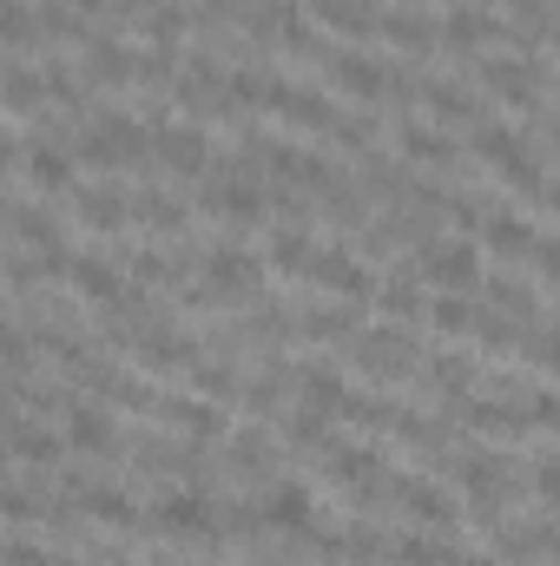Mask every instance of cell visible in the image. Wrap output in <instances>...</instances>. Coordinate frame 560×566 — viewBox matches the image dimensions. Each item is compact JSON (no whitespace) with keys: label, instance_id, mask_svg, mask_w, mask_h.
I'll use <instances>...</instances> for the list:
<instances>
[{"label":"cell","instance_id":"1","mask_svg":"<svg viewBox=\"0 0 560 566\" xmlns=\"http://www.w3.org/2000/svg\"><path fill=\"white\" fill-rule=\"evenodd\" d=\"M152 151H158V133L139 126L133 113H100L80 133V158H93V165H145Z\"/></svg>","mask_w":560,"mask_h":566},{"label":"cell","instance_id":"2","mask_svg":"<svg viewBox=\"0 0 560 566\" xmlns=\"http://www.w3.org/2000/svg\"><path fill=\"white\" fill-rule=\"evenodd\" d=\"M416 271L442 296H475V283H481V244L475 238H435L416 258Z\"/></svg>","mask_w":560,"mask_h":566},{"label":"cell","instance_id":"3","mask_svg":"<svg viewBox=\"0 0 560 566\" xmlns=\"http://www.w3.org/2000/svg\"><path fill=\"white\" fill-rule=\"evenodd\" d=\"M152 521H158L172 541H218V527H225V514H218V501H211L205 488H172Z\"/></svg>","mask_w":560,"mask_h":566},{"label":"cell","instance_id":"4","mask_svg":"<svg viewBox=\"0 0 560 566\" xmlns=\"http://www.w3.org/2000/svg\"><path fill=\"white\" fill-rule=\"evenodd\" d=\"M310 283H323L330 296H350V303H363V296H376L383 283L370 277V264L350 251V244H323L317 251V264H310Z\"/></svg>","mask_w":560,"mask_h":566},{"label":"cell","instance_id":"5","mask_svg":"<svg viewBox=\"0 0 560 566\" xmlns=\"http://www.w3.org/2000/svg\"><path fill=\"white\" fill-rule=\"evenodd\" d=\"M330 86L343 93V99H383L390 93V66L376 60V53H363V46H343L336 60H330Z\"/></svg>","mask_w":560,"mask_h":566},{"label":"cell","instance_id":"6","mask_svg":"<svg viewBox=\"0 0 560 566\" xmlns=\"http://www.w3.org/2000/svg\"><path fill=\"white\" fill-rule=\"evenodd\" d=\"M60 434H66V448H80V454H113V448H120V422H113V409H100V402H73L66 422H60Z\"/></svg>","mask_w":560,"mask_h":566},{"label":"cell","instance_id":"7","mask_svg":"<svg viewBox=\"0 0 560 566\" xmlns=\"http://www.w3.org/2000/svg\"><path fill=\"white\" fill-rule=\"evenodd\" d=\"M211 211L231 218V224H258V218H265V185H258L251 171H225V178L211 185Z\"/></svg>","mask_w":560,"mask_h":566},{"label":"cell","instance_id":"8","mask_svg":"<svg viewBox=\"0 0 560 566\" xmlns=\"http://www.w3.org/2000/svg\"><path fill=\"white\" fill-rule=\"evenodd\" d=\"M396 488H403L396 501H403V514H409L416 527H435V534H448V527H455V514H462V507H455V501H448V494H442L435 481L409 474V481H396Z\"/></svg>","mask_w":560,"mask_h":566},{"label":"cell","instance_id":"9","mask_svg":"<svg viewBox=\"0 0 560 566\" xmlns=\"http://www.w3.org/2000/svg\"><path fill=\"white\" fill-rule=\"evenodd\" d=\"M265 521H271L278 534H310V527H317V494H310L303 481H278V488L265 494Z\"/></svg>","mask_w":560,"mask_h":566},{"label":"cell","instance_id":"10","mask_svg":"<svg viewBox=\"0 0 560 566\" xmlns=\"http://www.w3.org/2000/svg\"><path fill=\"white\" fill-rule=\"evenodd\" d=\"M258 277H265V264H258L251 251H238V244H218V251L205 258V283H211L218 296H245Z\"/></svg>","mask_w":560,"mask_h":566},{"label":"cell","instance_id":"11","mask_svg":"<svg viewBox=\"0 0 560 566\" xmlns=\"http://www.w3.org/2000/svg\"><path fill=\"white\" fill-rule=\"evenodd\" d=\"M66 283H73L86 303H106V310H120V303L133 296V290H126V277H120V264H106V258H73Z\"/></svg>","mask_w":560,"mask_h":566},{"label":"cell","instance_id":"12","mask_svg":"<svg viewBox=\"0 0 560 566\" xmlns=\"http://www.w3.org/2000/svg\"><path fill=\"white\" fill-rule=\"evenodd\" d=\"M158 158H165L178 178H198V171H211V139H205L198 126H165V133H158Z\"/></svg>","mask_w":560,"mask_h":566},{"label":"cell","instance_id":"13","mask_svg":"<svg viewBox=\"0 0 560 566\" xmlns=\"http://www.w3.org/2000/svg\"><path fill=\"white\" fill-rule=\"evenodd\" d=\"M323 461H330V481H343V488H356V494H370V488L383 481V454H376V448L336 441V448H323Z\"/></svg>","mask_w":560,"mask_h":566},{"label":"cell","instance_id":"14","mask_svg":"<svg viewBox=\"0 0 560 566\" xmlns=\"http://www.w3.org/2000/svg\"><path fill=\"white\" fill-rule=\"evenodd\" d=\"M20 165H27V185L33 191H73V151H60V145H27V151H13Z\"/></svg>","mask_w":560,"mask_h":566},{"label":"cell","instance_id":"15","mask_svg":"<svg viewBox=\"0 0 560 566\" xmlns=\"http://www.w3.org/2000/svg\"><path fill=\"white\" fill-rule=\"evenodd\" d=\"M481 86L495 93V99H535V66L528 60H515V53H495V60H481Z\"/></svg>","mask_w":560,"mask_h":566},{"label":"cell","instance_id":"16","mask_svg":"<svg viewBox=\"0 0 560 566\" xmlns=\"http://www.w3.org/2000/svg\"><path fill=\"white\" fill-rule=\"evenodd\" d=\"M488 40H495V20H488L481 7H468V0L442 20V46H448V53H481Z\"/></svg>","mask_w":560,"mask_h":566},{"label":"cell","instance_id":"17","mask_svg":"<svg viewBox=\"0 0 560 566\" xmlns=\"http://www.w3.org/2000/svg\"><path fill=\"white\" fill-rule=\"evenodd\" d=\"M317 20H330V27L350 33V40L383 33V7H376V0H317Z\"/></svg>","mask_w":560,"mask_h":566},{"label":"cell","instance_id":"18","mask_svg":"<svg viewBox=\"0 0 560 566\" xmlns=\"http://www.w3.org/2000/svg\"><path fill=\"white\" fill-rule=\"evenodd\" d=\"M60 448H66V434L27 422V416L13 422V461H20V468H53V461H60Z\"/></svg>","mask_w":560,"mask_h":566},{"label":"cell","instance_id":"19","mask_svg":"<svg viewBox=\"0 0 560 566\" xmlns=\"http://www.w3.org/2000/svg\"><path fill=\"white\" fill-rule=\"evenodd\" d=\"M225 99H231V106H271V113H278L283 80H265L258 66H231V80H225Z\"/></svg>","mask_w":560,"mask_h":566},{"label":"cell","instance_id":"20","mask_svg":"<svg viewBox=\"0 0 560 566\" xmlns=\"http://www.w3.org/2000/svg\"><path fill=\"white\" fill-rule=\"evenodd\" d=\"M73 211H80V224H93V231H126V218H133V205H126L120 191H80Z\"/></svg>","mask_w":560,"mask_h":566},{"label":"cell","instance_id":"21","mask_svg":"<svg viewBox=\"0 0 560 566\" xmlns=\"http://www.w3.org/2000/svg\"><path fill=\"white\" fill-rule=\"evenodd\" d=\"M317 238L310 231H283L278 244H271V271H283V277H310V264H317Z\"/></svg>","mask_w":560,"mask_h":566},{"label":"cell","instance_id":"22","mask_svg":"<svg viewBox=\"0 0 560 566\" xmlns=\"http://www.w3.org/2000/svg\"><path fill=\"white\" fill-rule=\"evenodd\" d=\"M448 541L435 534V527H409L403 541H396V566H448Z\"/></svg>","mask_w":560,"mask_h":566},{"label":"cell","instance_id":"23","mask_svg":"<svg viewBox=\"0 0 560 566\" xmlns=\"http://www.w3.org/2000/svg\"><path fill=\"white\" fill-rule=\"evenodd\" d=\"M73 507H80V514H93V521L133 527V501H126L120 488H80V494H73Z\"/></svg>","mask_w":560,"mask_h":566},{"label":"cell","instance_id":"24","mask_svg":"<svg viewBox=\"0 0 560 566\" xmlns=\"http://www.w3.org/2000/svg\"><path fill=\"white\" fill-rule=\"evenodd\" d=\"M278 113H283V119H297V126H336V106H330V99H317V93H303V86H290V80H283Z\"/></svg>","mask_w":560,"mask_h":566},{"label":"cell","instance_id":"25","mask_svg":"<svg viewBox=\"0 0 560 566\" xmlns=\"http://www.w3.org/2000/svg\"><path fill=\"white\" fill-rule=\"evenodd\" d=\"M383 33H390L396 46H409V53L435 40V27H428V13H416V7H390V13H383Z\"/></svg>","mask_w":560,"mask_h":566},{"label":"cell","instance_id":"26","mask_svg":"<svg viewBox=\"0 0 560 566\" xmlns=\"http://www.w3.org/2000/svg\"><path fill=\"white\" fill-rule=\"evenodd\" d=\"M462 488L481 494V501H501V494H508V468L488 461V454H475V461H462Z\"/></svg>","mask_w":560,"mask_h":566},{"label":"cell","instance_id":"27","mask_svg":"<svg viewBox=\"0 0 560 566\" xmlns=\"http://www.w3.org/2000/svg\"><path fill=\"white\" fill-rule=\"evenodd\" d=\"M488 251H501V258H521V251H535V231H528L515 211H501V218H488Z\"/></svg>","mask_w":560,"mask_h":566},{"label":"cell","instance_id":"28","mask_svg":"<svg viewBox=\"0 0 560 566\" xmlns=\"http://www.w3.org/2000/svg\"><path fill=\"white\" fill-rule=\"evenodd\" d=\"M350 396H343V376L336 369H310L303 376V409H323V416H336Z\"/></svg>","mask_w":560,"mask_h":566},{"label":"cell","instance_id":"29","mask_svg":"<svg viewBox=\"0 0 560 566\" xmlns=\"http://www.w3.org/2000/svg\"><path fill=\"white\" fill-rule=\"evenodd\" d=\"M403 158H416V165H448L455 145L442 139V133H428V126H403Z\"/></svg>","mask_w":560,"mask_h":566},{"label":"cell","instance_id":"30","mask_svg":"<svg viewBox=\"0 0 560 566\" xmlns=\"http://www.w3.org/2000/svg\"><path fill=\"white\" fill-rule=\"evenodd\" d=\"M428 323L448 329V336H468V329H475V303H468V296H435V303H428Z\"/></svg>","mask_w":560,"mask_h":566},{"label":"cell","instance_id":"31","mask_svg":"<svg viewBox=\"0 0 560 566\" xmlns=\"http://www.w3.org/2000/svg\"><path fill=\"white\" fill-rule=\"evenodd\" d=\"M0 40H7L13 53L33 40V13H27V0H7V7H0Z\"/></svg>","mask_w":560,"mask_h":566},{"label":"cell","instance_id":"32","mask_svg":"<svg viewBox=\"0 0 560 566\" xmlns=\"http://www.w3.org/2000/svg\"><path fill=\"white\" fill-rule=\"evenodd\" d=\"M376 296H383V310H390V316H422V296L409 290V277H390Z\"/></svg>","mask_w":560,"mask_h":566},{"label":"cell","instance_id":"33","mask_svg":"<svg viewBox=\"0 0 560 566\" xmlns=\"http://www.w3.org/2000/svg\"><path fill=\"white\" fill-rule=\"evenodd\" d=\"M172 416H178V422L191 428V434H218V428H225V416H218L211 402H178Z\"/></svg>","mask_w":560,"mask_h":566},{"label":"cell","instance_id":"34","mask_svg":"<svg viewBox=\"0 0 560 566\" xmlns=\"http://www.w3.org/2000/svg\"><path fill=\"white\" fill-rule=\"evenodd\" d=\"M133 211H139V218H152V224H165V231H178V224H185V218H178V205H172V198H152V191H145Z\"/></svg>","mask_w":560,"mask_h":566},{"label":"cell","instance_id":"35","mask_svg":"<svg viewBox=\"0 0 560 566\" xmlns=\"http://www.w3.org/2000/svg\"><path fill=\"white\" fill-rule=\"evenodd\" d=\"M535 271L548 283H560V231H548V238H535Z\"/></svg>","mask_w":560,"mask_h":566},{"label":"cell","instance_id":"36","mask_svg":"<svg viewBox=\"0 0 560 566\" xmlns=\"http://www.w3.org/2000/svg\"><path fill=\"white\" fill-rule=\"evenodd\" d=\"M535 488H541V501H548V507H560V454H548V461L535 468Z\"/></svg>","mask_w":560,"mask_h":566},{"label":"cell","instance_id":"37","mask_svg":"<svg viewBox=\"0 0 560 566\" xmlns=\"http://www.w3.org/2000/svg\"><path fill=\"white\" fill-rule=\"evenodd\" d=\"M535 363H541V369H560V329H548V336L535 343Z\"/></svg>","mask_w":560,"mask_h":566},{"label":"cell","instance_id":"38","mask_svg":"<svg viewBox=\"0 0 560 566\" xmlns=\"http://www.w3.org/2000/svg\"><path fill=\"white\" fill-rule=\"evenodd\" d=\"M448 566H501V560H468V554H455Z\"/></svg>","mask_w":560,"mask_h":566},{"label":"cell","instance_id":"39","mask_svg":"<svg viewBox=\"0 0 560 566\" xmlns=\"http://www.w3.org/2000/svg\"><path fill=\"white\" fill-rule=\"evenodd\" d=\"M548 205H554V211H560V185H548Z\"/></svg>","mask_w":560,"mask_h":566},{"label":"cell","instance_id":"40","mask_svg":"<svg viewBox=\"0 0 560 566\" xmlns=\"http://www.w3.org/2000/svg\"><path fill=\"white\" fill-rule=\"evenodd\" d=\"M515 7H521V13H528V7H541V0H515Z\"/></svg>","mask_w":560,"mask_h":566},{"label":"cell","instance_id":"41","mask_svg":"<svg viewBox=\"0 0 560 566\" xmlns=\"http://www.w3.org/2000/svg\"><path fill=\"white\" fill-rule=\"evenodd\" d=\"M554 93H560V73H554Z\"/></svg>","mask_w":560,"mask_h":566},{"label":"cell","instance_id":"42","mask_svg":"<svg viewBox=\"0 0 560 566\" xmlns=\"http://www.w3.org/2000/svg\"><path fill=\"white\" fill-rule=\"evenodd\" d=\"M554 566H560V560H554Z\"/></svg>","mask_w":560,"mask_h":566}]
</instances>
